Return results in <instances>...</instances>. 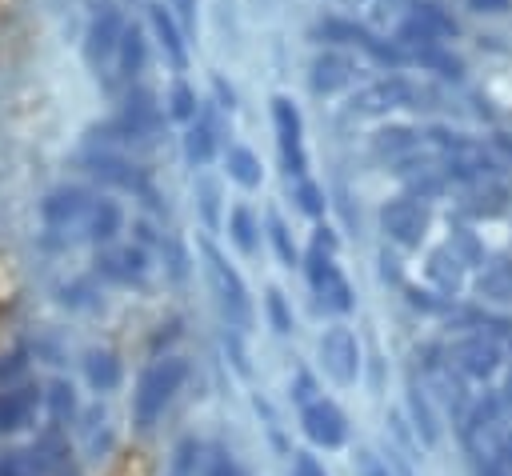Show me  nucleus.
I'll return each instance as SVG.
<instances>
[{"instance_id":"423d86ee","label":"nucleus","mask_w":512,"mask_h":476,"mask_svg":"<svg viewBox=\"0 0 512 476\" xmlns=\"http://www.w3.org/2000/svg\"><path fill=\"white\" fill-rule=\"evenodd\" d=\"M272 120H276V132H280V152H284V164L288 172H304V152H300V116L288 100H272Z\"/></svg>"},{"instance_id":"5701e85b","label":"nucleus","mask_w":512,"mask_h":476,"mask_svg":"<svg viewBox=\"0 0 512 476\" xmlns=\"http://www.w3.org/2000/svg\"><path fill=\"white\" fill-rule=\"evenodd\" d=\"M208 476H244V472H240V464L228 452H216L212 464H208Z\"/></svg>"},{"instance_id":"39448f33","label":"nucleus","mask_w":512,"mask_h":476,"mask_svg":"<svg viewBox=\"0 0 512 476\" xmlns=\"http://www.w3.org/2000/svg\"><path fill=\"white\" fill-rule=\"evenodd\" d=\"M124 32H128V28L120 24V12H116V8H104V12L88 24V60H92V64L108 60V56L120 48Z\"/></svg>"},{"instance_id":"4468645a","label":"nucleus","mask_w":512,"mask_h":476,"mask_svg":"<svg viewBox=\"0 0 512 476\" xmlns=\"http://www.w3.org/2000/svg\"><path fill=\"white\" fill-rule=\"evenodd\" d=\"M100 264H104V272H108V276L128 280V276H140V272H144V252L124 248V252H116V256H108V260H100Z\"/></svg>"},{"instance_id":"bb28decb","label":"nucleus","mask_w":512,"mask_h":476,"mask_svg":"<svg viewBox=\"0 0 512 476\" xmlns=\"http://www.w3.org/2000/svg\"><path fill=\"white\" fill-rule=\"evenodd\" d=\"M0 476H32V472H28V464H24L20 452H16V456H4V460H0Z\"/></svg>"},{"instance_id":"a878e982","label":"nucleus","mask_w":512,"mask_h":476,"mask_svg":"<svg viewBox=\"0 0 512 476\" xmlns=\"http://www.w3.org/2000/svg\"><path fill=\"white\" fill-rule=\"evenodd\" d=\"M52 408H56V416L72 412V388H64V384H52Z\"/></svg>"},{"instance_id":"9d476101","label":"nucleus","mask_w":512,"mask_h":476,"mask_svg":"<svg viewBox=\"0 0 512 476\" xmlns=\"http://www.w3.org/2000/svg\"><path fill=\"white\" fill-rule=\"evenodd\" d=\"M452 364L460 372H468V376H488L496 368V348L488 340H480V336L476 340H464V344L452 348Z\"/></svg>"},{"instance_id":"4be33fe9","label":"nucleus","mask_w":512,"mask_h":476,"mask_svg":"<svg viewBox=\"0 0 512 476\" xmlns=\"http://www.w3.org/2000/svg\"><path fill=\"white\" fill-rule=\"evenodd\" d=\"M268 228H272V244H276L280 260H284V264H292V260H296V248L288 244V232H284V224H280V220H272Z\"/></svg>"},{"instance_id":"1a4fd4ad","label":"nucleus","mask_w":512,"mask_h":476,"mask_svg":"<svg viewBox=\"0 0 512 476\" xmlns=\"http://www.w3.org/2000/svg\"><path fill=\"white\" fill-rule=\"evenodd\" d=\"M36 388H8L0 392V432H12V428H24L28 416L36 412Z\"/></svg>"},{"instance_id":"f3484780","label":"nucleus","mask_w":512,"mask_h":476,"mask_svg":"<svg viewBox=\"0 0 512 476\" xmlns=\"http://www.w3.org/2000/svg\"><path fill=\"white\" fill-rule=\"evenodd\" d=\"M408 404H412V420H416V432L424 436V444H436V436H440V428H436V416H432V408H428V400H424L420 392H412V396H408Z\"/></svg>"},{"instance_id":"b1692460","label":"nucleus","mask_w":512,"mask_h":476,"mask_svg":"<svg viewBox=\"0 0 512 476\" xmlns=\"http://www.w3.org/2000/svg\"><path fill=\"white\" fill-rule=\"evenodd\" d=\"M172 116H180V120H184V116H192V92H188L184 84H176V88H172Z\"/></svg>"},{"instance_id":"dca6fc26","label":"nucleus","mask_w":512,"mask_h":476,"mask_svg":"<svg viewBox=\"0 0 512 476\" xmlns=\"http://www.w3.org/2000/svg\"><path fill=\"white\" fill-rule=\"evenodd\" d=\"M88 380H92L96 388H116L120 364H116L108 352H96V356H88Z\"/></svg>"},{"instance_id":"2eb2a0df","label":"nucleus","mask_w":512,"mask_h":476,"mask_svg":"<svg viewBox=\"0 0 512 476\" xmlns=\"http://www.w3.org/2000/svg\"><path fill=\"white\" fill-rule=\"evenodd\" d=\"M228 172H232V180H240V184H260V164H256V156L248 152V148H232L228 152Z\"/></svg>"},{"instance_id":"f03ea898","label":"nucleus","mask_w":512,"mask_h":476,"mask_svg":"<svg viewBox=\"0 0 512 476\" xmlns=\"http://www.w3.org/2000/svg\"><path fill=\"white\" fill-rule=\"evenodd\" d=\"M208 256V272H212V284H216V292H220V304H224V312H228V320H236V324H248L252 320V308H248V296H244V284L236 280V272L208 248L204 252Z\"/></svg>"},{"instance_id":"6e6552de","label":"nucleus","mask_w":512,"mask_h":476,"mask_svg":"<svg viewBox=\"0 0 512 476\" xmlns=\"http://www.w3.org/2000/svg\"><path fill=\"white\" fill-rule=\"evenodd\" d=\"M88 208V192L84 188H56V192H48V200L40 204V212H44V220L48 224H72L80 212Z\"/></svg>"},{"instance_id":"f257e3e1","label":"nucleus","mask_w":512,"mask_h":476,"mask_svg":"<svg viewBox=\"0 0 512 476\" xmlns=\"http://www.w3.org/2000/svg\"><path fill=\"white\" fill-rule=\"evenodd\" d=\"M184 376H188V364L184 360H160V364H152L140 376L136 396H132V416H136L140 428H152L156 424V416L168 408V400L176 396V388L184 384Z\"/></svg>"},{"instance_id":"0eeeda50","label":"nucleus","mask_w":512,"mask_h":476,"mask_svg":"<svg viewBox=\"0 0 512 476\" xmlns=\"http://www.w3.org/2000/svg\"><path fill=\"white\" fill-rule=\"evenodd\" d=\"M312 288L336 308V312H348L352 308V292H348V284H344V276L336 272V264L328 260V256H312Z\"/></svg>"},{"instance_id":"6ab92c4d","label":"nucleus","mask_w":512,"mask_h":476,"mask_svg":"<svg viewBox=\"0 0 512 476\" xmlns=\"http://www.w3.org/2000/svg\"><path fill=\"white\" fill-rule=\"evenodd\" d=\"M188 152H192L196 160H208V156H212V128H208V124H196V128L188 132Z\"/></svg>"},{"instance_id":"20e7f679","label":"nucleus","mask_w":512,"mask_h":476,"mask_svg":"<svg viewBox=\"0 0 512 476\" xmlns=\"http://www.w3.org/2000/svg\"><path fill=\"white\" fill-rule=\"evenodd\" d=\"M304 432H308L316 444H324V448H336V444H344V436H348L344 416H340L336 404H328V400H316V404L304 408Z\"/></svg>"},{"instance_id":"9b49d317","label":"nucleus","mask_w":512,"mask_h":476,"mask_svg":"<svg viewBox=\"0 0 512 476\" xmlns=\"http://www.w3.org/2000/svg\"><path fill=\"white\" fill-rule=\"evenodd\" d=\"M120 232V208L112 200H96L92 204V220H88V236L92 240H112Z\"/></svg>"},{"instance_id":"393cba45","label":"nucleus","mask_w":512,"mask_h":476,"mask_svg":"<svg viewBox=\"0 0 512 476\" xmlns=\"http://www.w3.org/2000/svg\"><path fill=\"white\" fill-rule=\"evenodd\" d=\"M292 476H324V468H320L308 452H296V460H292Z\"/></svg>"},{"instance_id":"f8f14e48","label":"nucleus","mask_w":512,"mask_h":476,"mask_svg":"<svg viewBox=\"0 0 512 476\" xmlns=\"http://www.w3.org/2000/svg\"><path fill=\"white\" fill-rule=\"evenodd\" d=\"M152 28H156V36H160V44L168 48V56H172V64H184V44H180V32H176V24H172V16L164 12V4H156V8H152Z\"/></svg>"},{"instance_id":"c85d7f7f","label":"nucleus","mask_w":512,"mask_h":476,"mask_svg":"<svg viewBox=\"0 0 512 476\" xmlns=\"http://www.w3.org/2000/svg\"><path fill=\"white\" fill-rule=\"evenodd\" d=\"M176 4V12L184 16V20H192V8H196V0H172Z\"/></svg>"},{"instance_id":"a211bd4d","label":"nucleus","mask_w":512,"mask_h":476,"mask_svg":"<svg viewBox=\"0 0 512 476\" xmlns=\"http://www.w3.org/2000/svg\"><path fill=\"white\" fill-rule=\"evenodd\" d=\"M196 456H200V444L196 440H180L176 456H172V476H196Z\"/></svg>"},{"instance_id":"aec40b11","label":"nucleus","mask_w":512,"mask_h":476,"mask_svg":"<svg viewBox=\"0 0 512 476\" xmlns=\"http://www.w3.org/2000/svg\"><path fill=\"white\" fill-rule=\"evenodd\" d=\"M232 240H236L244 252H252V216H248L244 208L232 212Z\"/></svg>"},{"instance_id":"7ed1b4c3","label":"nucleus","mask_w":512,"mask_h":476,"mask_svg":"<svg viewBox=\"0 0 512 476\" xmlns=\"http://www.w3.org/2000/svg\"><path fill=\"white\" fill-rule=\"evenodd\" d=\"M320 360H324V368H328L340 384H348V380L356 376V364H360V348H356L352 332L332 328V332L320 340Z\"/></svg>"},{"instance_id":"cd10ccee","label":"nucleus","mask_w":512,"mask_h":476,"mask_svg":"<svg viewBox=\"0 0 512 476\" xmlns=\"http://www.w3.org/2000/svg\"><path fill=\"white\" fill-rule=\"evenodd\" d=\"M300 204H304V212H320V200H316V192L308 184L300 188Z\"/></svg>"},{"instance_id":"ddd939ff","label":"nucleus","mask_w":512,"mask_h":476,"mask_svg":"<svg viewBox=\"0 0 512 476\" xmlns=\"http://www.w3.org/2000/svg\"><path fill=\"white\" fill-rule=\"evenodd\" d=\"M140 68H144V36L136 28H128L124 40H120V72L124 76H136Z\"/></svg>"},{"instance_id":"412c9836","label":"nucleus","mask_w":512,"mask_h":476,"mask_svg":"<svg viewBox=\"0 0 512 476\" xmlns=\"http://www.w3.org/2000/svg\"><path fill=\"white\" fill-rule=\"evenodd\" d=\"M268 316H272L276 332H292V316H288V308H284V296H280V292H268Z\"/></svg>"}]
</instances>
